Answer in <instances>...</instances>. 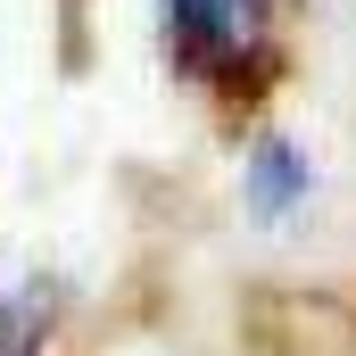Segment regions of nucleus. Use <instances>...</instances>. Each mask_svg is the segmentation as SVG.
Segmentation results:
<instances>
[{
    "mask_svg": "<svg viewBox=\"0 0 356 356\" xmlns=\"http://www.w3.org/2000/svg\"><path fill=\"white\" fill-rule=\"evenodd\" d=\"M241 191H249V216H257V224H282V216L315 191V166L298 158V141L266 133V141L249 149V166H241Z\"/></svg>",
    "mask_w": 356,
    "mask_h": 356,
    "instance_id": "2",
    "label": "nucleus"
},
{
    "mask_svg": "<svg viewBox=\"0 0 356 356\" xmlns=\"http://www.w3.org/2000/svg\"><path fill=\"white\" fill-rule=\"evenodd\" d=\"M158 50L191 91L257 108L282 75V17L273 0H158Z\"/></svg>",
    "mask_w": 356,
    "mask_h": 356,
    "instance_id": "1",
    "label": "nucleus"
},
{
    "mask_svg": "<svg viewBox=\"0 0 356 356\" xmlns=\"http://www.w3.org/2000/svg\"><path fill=\"white\" fill-rule=\"evenodd\" d=\"M50 340H58V298L25 290V282H0V356H42Z\"/></svg>",
    "mask_w": 356,
    "mask_h": 356,
    "instance_id": "3",
    "label": "nucleus"
}]
</instances>
